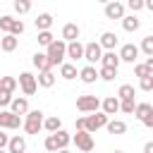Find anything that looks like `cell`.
<instances>
[{
  "label": "cell",
  "instance_id": "60d3db41",
  "mask_svg": "<svg viewBox=\"0 0 153 153\" xmlns=\"http://www.w3.org/2000/svg\"><path fill=\"white\" fill-rule=\"evenodd\" d=\"M127 7H129L131 12H139V10H143V0H129Z\"/></svg>",
  "mask_w": 153,
  "mask_h": 153
},
{
  "label": "cell",
  "instance_id": "cb8c5ba5",
  "mask_svg": "<svg viewBox=\"0 0 153 153\" xmlns=\"http://www.w3.org/2000/svg\"><path fill=\"white\" fill-rule=\"evenodd\" d=\"M43 129H45V131H50V134H55V131H60V129H62V120H60L57 115L45 117V120H43Z\"/></svg>",
  "mask_w": 153,
  "mask_h": 153
},
{
  "label": "cell",
  "instance_id": "8fae6325",
  "mask_svg": "<svg viewBox=\"0 0 153 153\" xmlns=\"http://www.w3.org/2000/svg\"><path fill=\"white\" fill-rule=\"evenodd\" d=\"M105 17L108 19H124V5L122 2H108L105 5Z\"/></svg>",
  "mask_w": 153,
  "mask_h": 153
},
{
  "label": "cell",
  "instance_id": "c3c4849f",
  "mask_svg": "<svg viewBox=\"0 0 153 153\" xmlns=\"http://www.w3.org/2000/svg\"><path fill=\"white\" fill-rule=\"evenodd\" d=\"M57 153H69V151H67V148H65V151H57Z\"/></svg>",
  "mask_w": 153,
  "mask_h": 153
},
{
  "label": "cell",
  "instance_id": "8992f818",
  "mask_svg": "<svg viewBox=\"0 0 153 153\" xmlns=\"http://www.w3.org/2000/svg\"><path fill=\"white\" fill-rule=\"evenodd\" d=\"M100 108V100L96 96H79L76 98V110L79 112H98Z\"/></svg>",
  "mask_w": 153,
  "mask_h": 153
},
{
  "label": "cell",
  "instance_id": "ab89813d",
  "mask_svg": "<svg viewBox=\"0 0 153 153\" xmlns=\"http://www.w3.org/2000/svg\"><path fill=\"white\" fill-rule=\"evenodd\" d=\"M134 74H136L139 79H143V76H148V69L143 67V62H139V65H134Z\"/></svg>",
  "mask_w": 153,
  "mask_h": 153
},
{
  "label": "cell",
  "instance_id": "603a6c76",
  "mask_svg": "<svg viewBox=\"0 0 153 153\" xmlns=\"http://www.w3.org/2000/svg\"><path fill=\"white\" fill-rule=\"evenodd\" d=\"M36 81H38V86H43V88L55 86V74H53V69H48V72H38Z\"/></svg>",
  "mask_w": 153,
  "mask_h": 153
},
{
  "label": "cell",
  "instance_id": "d4e9b609",
  "mask_svg": "<svg viewBox=\"0 0 153 153\" xmlns=\"http://www.w3.org/2000/svg\"><path fill=\"white\" fill-rule=\"evenodd\" d=\"M134 86L131 84H122L120 88H117V100H134Z\"/></svg>",
  "mask_w": 153,
  "mask_h": 153
},
{
  "label": "cell",
  "instance_id": "277c9868",
  "mask_svg": "<svg viewBox=\"0 0 153 153\" xmlns=\"http://www.w3.org/2000/svg\"><path fill=\"white\" fill-rule=\"evenodd\" d=\"M17 84L22 86L24 96H33V93H36V88H38V81H36V76H33L31 72H22V74H19V79H17Z\"/></svg>",
  "mask_w": 153,
  "mask_h": 153
},
{
  "label": "cell",
  "instance_id": "836d02e7",
  "mask_svg": "<svg viewBox=\"0 0 153 153\" xmlns=\"http://www.w3.org/2000/svg\"><path fill=\"white\" fill-rule=\"evenodd\" d=\"M12 22H14V17L2 14V17H0V29H2L5 33H10V31H12Z\"/></svg>",
  "mask_w": 153,
  "mask_h": 153
},
{
  "label": "cell",
  "instance_id": "4316f807",
  "mask_svg": "<svg viewBox=\"0 0 153 153\" xmlns=\"http://www.w3.org/2000/svg\"><path fill=\"white\" fill-rule=\"evenodd\" d=\"M139 26H141V22H139V17H136V14H129V17H124V19H122V29H124V31H129V33H131V31H136Z\"/></svg>",
  "mask_w": 153,
  "mask_h": 153
},
{
  "label": "cell",
  "instance_id": "f1b7e54d",
  "mask_svg": "<svg viewBox=\"0 0 153 153\" xmlns=\"http://www.w3.org/2000/svg\"><path fill=\"white\" fill-rule=\"evenodd\" d=\"M53 136H55V141H57V148H60V151H65V148L69 146V141H72V134H67L65 129H60V131H55Z\"/></svg>",
  "mask_w": 153,
  "mask_h": 153
},
{
  "label": "cell",
  "instance_id": "681fc988",
  "mask_svg": "<svg viewBox=\"0 0 153 153\" xmlns=\"http://www.w3.org/2000/svg\"><path fill=\"white\" fill-rule=\"evenodd\" d=\"M115 153H124V151H115Z\"/></svg>",
  "mask_w": 153,
  "mask_h": 153
},
{
  "label": "cell",
  "instance_id": "74e56055",
  "mask_svg": "<svg viewBox=\"0 0 153 153\" xmlns=\"http://www.w3.org/2000/svg\"><path fill=\"white\" fill-rule=\"evenodd\" d=\"M10 33H12V36H22V33H24V22H22V19H14Z\"/></svg>",
  "mask_w": 153,
  "mask_h": 153
},
{
  "label": "cell",
  "instance_id": "d6986e66",
  "mask_svg": "<svg viewBox=\"0 0 153 153\" xmlns=\"http://www.w3.org/2000/svg\"><path fill=\"white\" fill-rule=\"evenodd\" d=\"M100 108H103V112L110 117V115H115L117 110H120V100H117V96H108L103 103H100Z\"/></svg>",
  "mask_w": 153,
  "mask_h": 153
},
{
  "label": "cell",
  "instance_id": "7c38bea8",
  "mask_svg": "<svg viewBox=\"0 0 153 153\" xmlns=\"http://www.w3.org/2000/svg\"><path fill=\"white\" fill-rule=\"evenodd\" d=\"M7 153H26V139L24 136H10V143H7Z\"/></svg>",
  "mask_w": 153,
  "mask_h": 153
},
{
  "label": "cell",
  "instance_id": "5bb4252c",
  "mask_svg": "<svg viewBox=\"0 0 153 153\" xmlns=\"http://www.w3.org/2000/svg\"><path fill=\"white\" fill-rule=\"evenodd\" d=\"M117 41H120V38H117V33H112V31H105V33L100 36L98 45H100V48H105V53H108V50H115Z\"/></svg>",
  "mask_w": 153,
  "mask_h": 153
},
{
  "label": "cell",
  "instance_id": "7dc6e473",
  "mask_svg": "<svg viewBox=\"0 0 153 153\" xmlns=\"http://www.w3.org/2000/svg\"><path fill=\"white\" fill-rule=\"evenodd\" d=\"M143 7H146V10H151V12H153V0H148V2H143Z\"/></svg>",
  "mask_w": 153,
  "mask_h": 153
},
{
  "label": "cell",
  "instance_id": "f6af8a7d",
  "mask_svg": "<svg viewBox=\"0 0 153 153\" xmlns=\"http://www.w3.org/2000/svg\"><path fill=\"white\" fill-rule=\"evenodd\" d=\"M143 67L148 69V74H153V57H146V62H143Z\"/></svg>",
  "mask_w": 153,
  "mask_h": 153
},
{
  "label": "cell",
  "instance_id": "ba28073f",
  "mask_svg": "<svg viewBox=\"0 0 153 153\" xmlns=\"http://www.w3.org/2000/svg\"><path fill=\"white\" fill-rule=\"evenodd\" d=\"M72 141L76 143V148L79 151H84V153H88V151H93V134H88V131H76L74 136H72Z\"/></svg>",
  "mask_w": 153,
  "mask_h": 153
},
{
  "label": "cell",
  "instance_id": "e575fe53",
  "mask_svg": "<svg viewBox=\"0 0 153 153\" xmlns=\"http://www.w3.org/2000/svg\"><path fill=\"white\" fill-rule=\"evenodd\" d=\"M53 41H55V38H53V33H50V31H38V43H41V45H45V48H48Z\"/></svg>",
  "mask_w": 153,
  "mask_h": 153
},
{
  "label": "cell",
  "instance_id": "d6a6232c",
  "mask_svg": "<svg viewBox=\"0 0 153 153\" xmlns=\"http://www.w3.org/2000/svg\"><path fill=\"white\" fill-rule=\"evenodd\" d=\"M31 10V2L29 0H14V12L17 14H26Z\"/></svg>",
  "mask_w": 153,
  "mask_h": 153
},
{
  "label": "cell",
  "instance_id": "1f68e13d",
  "mask_svg": "<svg viewBox=\"0 0 153 153\" xmlns=\"http://www.w3.org/2000/svg\"><path fill=\"white\" fill-rule=\"evenodd\" d=\"M117 76V69H110V67H100L98 69V79H103V81H112Z\"/></svg>",
  "mask_w": 153,
  "mask_h": 153
},
{
  "label": "cell",
  "instance_id": "e0dca14e",
  "mask_svg": "<svg viewBox=\"0 0 153 153\" xmlns=\"http://www.w3.org/2000/svg\"><path fill=\"white\" fill-rule=\"evenodd\" d=\"M17 45H19V38L12 36V33H5V36L0 38V48H2V53H12V50H17Z\"/></svg>",
  "mask_w": 153,
  "mask_h": 153
},
{
  "label": "cell",
  "instance_id": "4fadbf2b",
  "mask_svg": "<svg viewBox=\"0 0 153 153\" xmlns=\"http://www.w3.org/2000/svg\"><path fill=\"white\" fill-rule=\"evenodd\" d=\"M10 112L12 115H26L29 112V100L26 98H12V103H10Z\"/></svg>",
  "mask_w": 153,
  "mask_h": 153
},
{
  "label": "cell",
  "instance_id": "44dd1931",
  "mask_svg": "<svg viewBox=\"0 0 153 153\" xmlns=\"http://www.w3.org/2000/svg\"><path fill=\"white\" fill-rule=\"evenodd\" d=\"M76 65H72V62H62L60 65V76L62 79H67V81H72V79H76Z\"/></svg>",
  "mask_w": 153,
  "mask_h": 153
},
{
  "label": "cell",
  "instance_id": "9c48e42d",
  "mask_svg": "<svg viewBox=\"0 0 153 153\" xmlns=\"http://www.w3.org/2000/svg\"><path fill=\"white\" fill-rule=\"evenodd\" d=\"M22 124H24V120L19 115H12L10 110L0 112V129H19Z\"/></svg>",
  "mask_w": 153,
  "mask_h": 153
},
{
  "label": "cell",
  "instance_id": "7a4b0ae2",
  "mask_svg": "<svg viewBox=\"0 0 153 153\" xmlns=\"http://www.w3.org/2000/svg\"><path fill=\"white\" fill-rule=\"evenodd\" d=\"M22 127H24L26 134H38V131L43 129V112H41V110H29Z\"/></svg>",
  "mask_w": 153,
  "mask_h": 153
},
{
  "label": "cell",
  "instance_id": "3957f363",
  "mask_svg": "<svg viewBox=\"0 0 153 153\" xmlns=\"http://www.w3.org/2000/svg\"><path fill=\"white\" fill-rule=\"evenodd\" d=\"M100 57H103V48L98 45V41H91L84 45V60L91 67H96V62H100Z\"/></svg>",
  "mask_w": 153,
  "mask_h": 153
},
{
  "label": "cell",
  "instance_id": "52a82bcc",
  "mask_svg": "<svg viewBox=\"0 0 153 153\" xmlns=\"http://www.w3.org/2000/svg\"><path fill=\"white\" fill-rule=\"evenodd\" d=\"M108 122H110V117H108L105 112H93V115L86 117V131L93 134V131H98L100 127H105Z\"/></svg>",
  "mask_w": 153,
  "mask_h": 153
},
{
  "label": "cell",
  "instance_id": "6da1fadb",
  "mask_svg": "<svg viewBox=\"0 0 153 153\" xmlns=\"http://www.w3.org/2000/svg\"><path fill=\"white\" fill-rule=\"evenodd\" d=\"M45 55H48V62H50V67H55V65H62V62H65V57H67V43H65V41H53V43L48 45Z\"/></svg>",
  "mask_w": 153,
  "mask_h": 153
},
{
  "label": "cell",
  "instance_id": "d590c367",
  "mask_svg": "<svg viewBox=\"0 0 153 153\" xmlns=\"http://www.w3.org/2000/svg\"><path fill=\"white\" fill-rule=\"evenodd\" d=\"M139 88H141V91H153V74L139 79Z\"/></svg>",
  "mask_w": 153,
  "mask_h": 153
},
{
  "label": "cell",
  "instance_id": "5b68a950",
  "mask_svg": "<svg viewBox=\"0 0 153 153\" xmlns=\"http://www.w3.org/2000/svg\"><path fill=\"white\" fill-rule=\"evenodd\" d=\"M139 45H134V43H124L122 48H120V62H129V65H136V60H139Z\"/></svg>",
  "mask_w": 153,
  "mask_h": 153
},
{
  "label": "cell",
  "instance_id": "7bdbcfd3",
  "mask_svg": "<svg viewBox=\"0 0 153 153\" xmlns=\"http://www.w3.org/2000/svg\"><path fill=\"white\" fill-rule=\"evenodd\" d=\"M7 143H10V136L0 129V151H5V148H7Z\"/></svg>",
  "mask_w": 153,
  "mask_h": 153
},
{
  "label": "cell",
  "instance_id": "30bf717a",
  "mask_svg": "<svg viewBox=\"0 0 153 153\" xmlns=\"http://www.w3.org/2000/svg\"><path fill=\"white\" fill-rule=\"evenodd\" d=\"M79 33H81V29H79L76 24H72V22H67V24L62 26V41H65V43L79 41Z\"/></svg>",
  "mask_w": 153,
  "mask_h": 153
},
{
  "label": "cell",
  "instance_id": "ee69618b",
  "mask_svg": "<svg viewBox=\"0 0 153 153\" xmlns=\"http://www.w3.org/2000/svg\"><path fill=\"white\" fill-rule=\"evenodd\" d=\"M141 124H143V127H148V129H153V112H151V115H148V117H146Z\"/></svg>",
  "mask_w": 153,
  "mask_h": 153
},
{
  "label": "cell",
  "instance_id": "b9f144b4",
  "mask_svg": "<svg viewBox=\"0 0 153 153\" xmlns=\"http://www.w3.org/2000/svg\"><path fill=\"white\" fill-rule=\"evenodd\" d=\"M74 127H76V131H86V117H76Z\"/></svg>",
  "mask_w": 153,
  "mask_h": 153
},
{
  "label": "cell",
  "instance_id": "816d5d0a",
  "mask_svg": "<svg viewBox=\"0 0 153 153\" xmlns=\"http://www.w3.org/2000/svg\"><path fill=\"white\" fill-rule=\"evenodd\" d=\"M43 153H45V151H43Z\"/></svg>",
  "mask_w": 153,
  "mask_h": 153
},
{
  "label": "cell",
  "instance_id": "bcb514c9",
  "mask_svg": "<svg viewBox=\"0 0 153 153\" xmlns=\"http://www.w3.org/2000/svg\"><path fill=\"white\" fill-rule=\"evenodd\" d=\"M143 153H153V141H148V143L143 146Z\"/></svg>",
  "mask_w": 153,
  "mask_h": 153
},
{
  "label": "cell",
  "instance_id": "ac0fdd59",
  "mask_svg": "<svg viewBox=\"0 0 153 153\" xmlns=\"http://www.w3.org/2000/svg\"><path fill=\"white\" fill-rule=\"evenodd\" d=\"M67 57L69 60H81L84 57V43H79V41H74V43H67Z\"/></svg>",
  "mask_w": 153,
  "mask_h": 153
},
{
  "label": "cell",
  "instance_id": "83f0119b",
  "mask_svg": "<svg viewBox=\"0 0 153 153\" xmlns=\"http://www.w3.org/2000/svg\"><path fill=\"white\" fill-rule=\"evenodd\" d=\"M105 129H108L110 134H124V131H127V122H122V120H110V122L105 124Z\"/></svg>",
  "mask_w": 153,
  "mask_h": 153
},
{
  "label": "cell",
  "instance_id": "f35d334b",
  "mask_svg": "<svg viewBox=\"0 0 153 153\" xmlns=\"http://www.w3.org/2000/svg\"><path fill=\"white\" fill-rule=\"evenodd\" d=\"M10 103H12V93H7V91L0 88V108H7Z\"/></svg>",
  "mask_w": 153,
  "mask_h": 153
},
{
  "label": "cell",
  "instance_id": "4dcf8cb0",
  "mask_svg": "<svg viewBox=\"0 0 153 153\" xmlns=\"http://www.w3.org/2000/svg\"><path fill=\"white\" fill-rule=\"evenodd\" d=\"M139 50H141V53H143L146 57H153V36H146V38L141 41Z\"/></svg>",
  "mask_w": 153,
  "mask_h": 153
},
{
  "label": "cell",
  "instance_id": "f546056e",
  "mask_svg": "<svg viewBox=\"0 0 153 153\" xmlns=\"http://www.w3.org/2000/svg\"><path fill=\"white\" fill-rule=\"evenodd\" d=\"M19 84H17V79L14 76H0V88L2 91H7V93H14V88H17Z\"/></svg>",
  "mask_w": 153,
  "mask_h": 153
},
{
  "label": "cell",
  "instance_id": "9a60e30c",
  "mask_svg": "<svg viewBox=\"0 0 153 153\" xmlns=\"http://www.w3.org/2000/svg\"><path fill=\"white\" fill-rule=\"evenodd\" d=\"M100 67L117 69V67H120V55H117L115 50H108V53H103V57H100Z\"/></svg>",
  "mask_w": 153,
  "mask_h": 153
},
{
  "label": "cell",
  "instance_id": "484cf974",
  "mask_svg": "<svg viewBox=\"0 0 153 153\" xmlns=\"http://www.w3.org/2000/svg\"><path fill=\"white\" fill-rule=\"evenodd\" d=\"M151 112H153V105H151V103H136L134 115H136V120H139V122H143V120H146Z\"/></svg>",
  "mask_w": 153,
  "mask_h": 153
},
{
  "label": "cell",
  "instance_id": "f907efd6",
  "mask_svg": "<svg viewBox=\"0 0 153 153\" xmlns=\"http://www.w3.org/2000/svg\"><path fill=\"white\" fill-rule=\"evenodd\" d=\"M0 153H7V151H0Z\"/></svg>",
  "mask_w": 153,
  "mask_h": 153
},
{
  "label": "cell",
  "instance_id": "8d00e7d4",
  "mask_svg": "<svg viewBox=\"0 0 153 153\" xmlns=\"http://www.w3.org/2000/svg\"><path fill=\"white\" fill-rule=\"evenodd\" d=\"M120 110L127 112V115H131V112L136 110V103H134V100H120Z\"/></svg>",
  "mask_w": 153,
  "mask_h": 153
},
{
  "label": "cell",
  "instance_id": "ffe728a7",
  "mask_svg": "<svg viewBox=\"0 0 153 153\" xmlns=\"http://www.w3.org/2000/svg\"><path fill=\"white\" fill-rule=\"evenodd\" d=\"M31 62H33V67H36L38 72H48V69H53L50 62H48V55H45V53H36V55L31 57Z\"/></svg>",
  "mask_w": 153,
  "mask_h": 153
},
{
  "label": "cell",
  "instance_id": "7402d4cb",
  "mask_svg": "<svg viewBox=\"0 0 153 153\" xmlns=\"http://www.w3.org/2000/svg\"><path fill=\"white\" fill-rule=\"evenodd\" d=\"M79 79H81L84 84H93V81L98 79V69H96V67H91V65H86V67L79 72Z\"/></svg>",
  "mask_w": 153,
  "mask_h": 153
},
{
  "label": "cell",
  "instance_id": "2e32d148",
  "mask_svg": "<svg viewBox=\"0 0 153 153\" xmlns=\"http://www.w3.org/2000/svg\"><path fill=\"white\" fill-rule=\"evenodd\" d=\"M33 24H36L38 31H50V26H53V14H50V12H43V14H38V17L33 19Z\"/></svg>",
  "mask_w": 153,
  "mask_h": 153
}]
</instances>
